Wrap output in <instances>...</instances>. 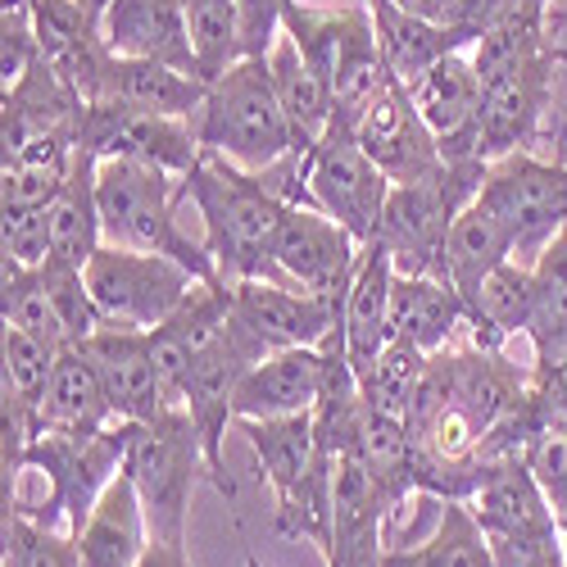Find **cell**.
<instances>
[{
    "instance_id": "cell-1",
    "label": "cell",
    "mask_w": 567,
    "mask_h": 567,
    "mask_svg": "<svg viewBox=\"0 0 567 567\" xmlns=\"http://www.w3.org/2000/svg\"><path fill=\"white\" fill-rule=\"evenodd\" d=\"M558 19L549 10H517L482 32L472 45V64L482 78L477 159H504L513 151H536L545 118L554 110L558 69L567 45L554 37Z\"/></svg>"
},
{
    "instance_id": "cell-2",
    "label": "cell",
    "mask_w": 567,
    "mask_h": 567,
    "mask_svg": "<svg viewBox=\"0 0 567 567\" xmlns=\"http://www.w3.org/2000/svg\"><path fill=\"white\" fill-rule=\"evenodd\" d=\"M182 200L192 205L205 223V246L218 264L223 281L246 277H272V236L281 223V200L264 173H250L214 151L200 155V164L182 177Z\"/></svg>"
},
{
    "instance_id": "cell-3",
    "label": "cell",
    "mask_w": 567,
    "mask_h": 567,
    "mask_svg": "<svg viewBox=\"0 0 567 567\" xmlns=\"http://www.w3.org/2000/svg\"><path fill=\"white\" fill-rule=\"evenodd\" d=\"M96 200H101V223H105V246L168 255L196 281H218V264L209 246L192 241V231H182L177 223V209L186 205L182 177L155 164L96 159Z\"/></svg>"
},
{
    "instance_id": "cell-4",
    "label": "cell",
    "mask_w": 567,
    "mask_h": 567,
    "mask_svg": "<svg viewBox=\"0 0 567 567\" xmlns=\"http://www.w3.org/2000/svg\"><path fill=\"white\" fill-rule=\"evenodd\" d=\"M192 123L205 151L250 173H268L272 164L296 155V136L287 110L277 101L268 55H246L218 82H209V96Z\"/></svg>"
},
{
    "instance_id": "cell-5",
    "label": "cell",
    "mask_w": 567,
    "mask_h": 567,
    "mask_svg": "<svg viewBox=\"0 0 567 567\" xmlns=\"http://www.w3.org/2000/svg\"><path fill=\"white\" fill-rule=\"evenodd\" d=\"M486 177V159H445L436 173L417 177V182H395L391 200L377 227L382 241L395 259V272L413 277H445V241L454 218L477 200Z\"/></svg>"
},
{
    "instance_id": "cell-6",
    "label": "cell",
    "mask_w": 567,
    "mask_h": 567,
    "mask_svg": "<svg viewBox=\"0 0 567 567\" xmlns=\"http://www.w3.org/2000/svg\"><path fill=\"white\" fill-rule=\"evenodd\" d=\"M132 436H136V422H114V427L96 436H37L23 450V467H37L45 486H51V495L37 508L23 499L6 508H23L45 527L78 532L91 517V508H96V499L105 495V486L127 467Z\"/></svg>"
},
{
    "instance_id": "cell-7",
    "label": "cell",
    "mask_w": 567,
    "mask_h": 567,
    "mask_svg": "<svg viewBox=\"0 0 567 567\" xmlns=\"http://www.w3.org/2000/svg\"><path fill=\"white\" fill-rule=\"evenodd\" d=\"M127 477L146 504L151 540H182L186 536V508L200 477L214 482V467L205 458L200 432L186 409H168L155 422H136V436L127 450Z\"/></svg>"
},
{
    "instance_id": "cell-8",
    "label": "cell",
    "mask_w": 567,
    "mask_h": 567,
    "mask_svg": "<svg viewBox=\"0 0 567 567\" xmlns=\"http://www.w3.org/2000/svg\"><path fill=\"white\" fill-rule=\"evenodd\" d=\"M477 200L504 223L513 259L536 264L540 250L567 227V141L554 151V159H540L536 151L491 159Z\"/></svg>"
},
{
    "instance_id": "cell-9",
    "label": "cell",
    "mask_w": 567,
    "mask_h": 567,
    "mask_svg": "<svg viewBox=\"0 0 567 567\" xmlns=\"http://www.w3.org/2000/svg\"><path fill=\"white\" fill-rule=\"evenodd\" d=\"M300 177H305L309 209H322L327 218L350 227L354 241H363V246L377 241V227H382L395 182L363 155L359 136L350 127H341V123L327 127V136L300 159Z\"/></svg>"
},
{
    "instance_id": "cell-10",
    "label": "cell",
    "mask_w": 567,
    "mask_h": 567,
    "mask_svg": "<svg viewBox=\"0 0 567 567\" xmlns=\"http://www.w3.org/2000/svg\"><path fill=\"white\" fill-rule=\"evenodd\" d=\"M272 350L250 332V327L236 318H227L223 332L200 350V359L192 363V377H186V395H182V409L192 413L196 432H200V445H205V458L214 467V486L231 499L236 495V482L227 477L223 467V441H227V427L236 422V386L246 382V372L268 359Z\"/></svg>"
},
{
    "instance_id": "cell-11",
    "label": "cell",
    "mask_w": 567,
    "mask_h": 567,
    "mask_svg": "<svg viewBox=\"0 0 567 567\" xmlns=\"http://www.w3.org/2000/svg\"><path fill=\"white\" fill-rule=\"evenodd\" d=\"M82 272L105 322L141 327V332H155L164 318H173L196 287V277L177 259L151 250H123V246H101Z\"/></svg>"
},
{
    "instance_id": "cell-12",
    "label": "cell",
    "mask_w": 567,
    "mask_h": 567,
    "mask_svg": "<svg viewBox=\"0 0 567 567\" xmlns=\"http://www.w3.org/2000/svg\"><path fill=\"white\" fill-rule=\"evenodd\" d=\"M363 241H354V231L341 227L337 218H327L322 209L309 205H287L272 236V272L287 287H300L309 296H322L346 309L350 281L359 272Z\"/></svg>"
},
{
    "instance_id": "cell-13",
    "label": "cell",
    "mask_w": 567,
    "mask_h": 567,
    "mask_svg": "<svg viewBox=\"0 0 567 567\" xmlns=\"http://www.w3.org/2000/svg\"><path fill=\"white\" fill-rule=\"evenodd\" d=\"M78 146L96 159L155 164L173 177H186L205 155L192 118H164L146 110H127V105H82Z\"/></svg>"
},
{
    "instance_id": "cell-14",
    "label": "cell",
    "mask_w": 567,
    "mask_h": 567,
    "mask_svg": "<svg viewBox=\"0 0 567 567\" xmlns=\"http://www.w3.org/2000/svg\"><path fill=\"white\" fill-rule=\"evenodd\" d=\"M28 6L41 41V60L60 73V82L82 105H96L114 55L101 32L105 6H96V0H28Z\"/></svg>"
},
{
    "instance_id": "cell-15",
    "label": "cell",
    "mask_w": 567,
    "mask_h": 567,
    "mask_svg": "<svg viewBox=\"0 0 567 567\" xmlns=\"http://www.w3.org/2000/svg\"><path fill=\"white\" fill-rule=\"evenodd\" d=\"M391 523H395V508L386 491L372 482V472L359 458L337 454L332 527H327V545H322L327 567H382Z\"/></svg>"
},
{
    "instance_id": "cell-16",
    "label": "cell",
    "mask_w": 567,
    "mask_h": 567,
    "mask_svg": "<svg viewBox=\"0 0 567 567\" xmlns=\"http://www.w3.org/2000/svg\"><path fill=\"white\" fill-rule=\"evenodd\" d=\"M231 309L268 350L322 346L346 318L341 305L309 296L300 287H287V281H272V277L231 281Z\"/></svg>"
},
{
    "instance_id": "cell-17",
    "label": "cell",
    "mask_w": 567,
    "mask_h": 567,
    "mask_svg": "<svg viewBox=\"0 0 567 567\" xmlns=\"http://www.w3.org/2000/svg\"><path fill=\"white\" fill-rule=\"evenodd\" d=\"M354 136H359L363 155L391 182H417V177H427V173H436L445 164L441 141L427 127V118L417 114L413 91L404 82H391L382 96L363 110Z\"/></svg>"
},
{
    "instance_id": "cell-18",
    "label": "cell",
    "mask_w": 567,
    "mask_h": 567,
    "mask_svg": "<svg viewBox=\"0 0 567 567\" xmlns=\"http://www.w3.org/2000/svg\"><path fill=\"white\" fill-rule=\"evenodd\" d=\"M82 350L91 363H96L118 422H155L168 413L155 350H151V332L123 327V322H105L96 337L82 341Z\"/></svg>"
},
{
    "instance_id": "cell-19",
    "label": "cell",
    "mask_w": 567,
    "mask_h": 567,
    "mask_svg": "<svg viewBox=\"0 0 567 567\" xmlns=\"http://www.w3.org/2000/svg\"><path fill=\"white\" fill-rule=\"evenodd\" d=\"M281 32L300 45V55L332 86L350 64L377 55V28H372L368 0H341V6L291 0L287 14H281Z\"/></svg>"
},
{
    "instance_id": "cell-20",
    "label": "cell",
    "mask_w": 567,
    "mask_h": 567,
    "mask_svg": "<svg viewBox=\"0 0 567 567\" xmlns=\"http://www.w3.org/2000/svg\"><path fill=\"white\" fill-rule=\"evenodd\" d=\"M413 105L441 141L445 159H477V118H482V78L467 51L445 55L413 86Z\"/></svg>"
},
{
    "instance_id": "cell-21",
    "label": "cell",
    "mask_w": 567,
    "mask_h": 567,
    "mask_svg": "<svg viewBox=\"0 0 567 567\" xmlns=\"http://www.w3.org/2000/svg\"><path fill=\"white\" fill-rule=\"evenodd\" d=\"M101 32L105 45L123 60H155L182 73H196L192 28H186L182 0H105Z\"/></svg>"
},
{
    "instance_id": "cell-22",
    "label": "cell",
    "mask_w": 567,
    "mask_h": 567,
    "mask_svg": "<svg viewBox=\"0 0 567 567\" xmlns=\"http://www.w3.org/2000/svg\"><path fill=\"white\" fill-rule=\"evenodd\" d=\"M327 391V346H291L259 359L236 386V422L313 413Z\"/></svg>"
},
{
    "instance_id": "cell-23",
    "label": "cell",
    "mask_w": 567,
    "mask_h": 567,
    "mask_svg": "<svg viewBox=\"0 0 567 567\" xmlns=\"http://www.w3.org/2000/svg\"><path fill=\"white\" fill-rule=\"evenodd\" d=\"M78 132H82V101L45 60H37L0 96V146H6V155L32 146V141H51V136L78 141Z\"/></svg>"
},
{
    "instance_id": "cell-24",
    "label": "cell",
    "mask_w": 567,
    "mask_h": 567,
    "mask_svg": "<svg viewBox=\"0 0 567 567\" xmlns=\"http://www.w3.org/2000/svg\"><path fill=\"white\" fill-rule=\"evenodd\" d=\"M391 296H395V259L382 241H372V246H363L359 272H354L350 296H346V318H341L346 354H350V368H354L359 382L368 377V368L382 359V350L395 341Z\"/></svg>"
},
{
    "instance_id": "cell-25",
    "label": "cell",
    "mask_w": 567,
    "mask_h": 567,
    "mask_svg": "<svg viewBox=\"0 0 567 567\" xmlns=\"http://www.w3.org/2000/svg\"><path fill=\"white\" fill-rule=\"evenodd\" d=\"M467 508L477 513L486 540H527L563 532L527 458H504L499 467H491V477L477 486Z\"/></svg>"
},
{
    "instance_id": "cell-26",
    "label": "cell",
    "mask_w": 567,
    "mask_h": 567,
    "mask_svg": "<svg viewBox=\"0 0 567 567\" xmlns=\"http://www.w3.org/2000/svg\"><path fill=\"white\" fill-rule=\"evenodd\" d=\"M82 567H136L141 554L151 545V523L146 504L136 495V482L127 477V467L105 486L91 517L73 532Z\"/></svg>"
},
{
    "instance_id": "cell-27",
    "label": "cell",
    "mask_w": 567,
    "mask_h": 567,
    "mask_svg": "<svg viewBox=\"0 0 567 567\" xmlns=\"http://www.w3.org/2000/svg\"><path fill=\"white\" fill-rule=\"evenodd\" d=\"M205 96H209V82L196 73H182V69L155 64V60L110 55L96 105H127V110L164 114V118H196Z\"/></svg>"
},
{
    "instance_id": "cell-28",
    "label": "cell",
    "mask_w": 567,
    "mask_h": 567,
    "mask_svg": "<svg viewBox=\"0 0 567 567\" xmlns=\"http://www.w3.org/2000/svg\"><path fill=\"white\" fill-rule=\"evenodd\" d=\"M114 404L105 395V382L96 363L86 359L82 346H64L55 359L51 391H45L41 409V432L37 436H96L114 427Z\"/></svg>"
},
{
    "instance_id": "cell-29",
    "label": "cell",
    "mask_w": 567,
    "mask_h": 567,
    "mask_svg": "<svg viewBox=\"0 0 567 567\" xmlns=\"http://www.w3.org/2000/svg\"><path fill=\"white\" fill-rule=\"evenodd\" d=\"M368 10H372V28H377V51H382L391 78L404 86H413L445 55L472 51V41L454 23H432V19L404 14L400 6H391V0H368Z\"/></svg>"
},
{
    "instance_id": "cell-30",
    "label": "cell",
    "mask_w": 567,
    "mask_h": 567,
    "mask_svg": "<svg viewBox=\"0 0 567 567\" xmlns=\"http://www.w3.org/2000/svg\"><path fill=\"white\" fill-rule=\"evenodd\" d=\"M268 69H272V86H277V101L287 110V123H291V136H296V159H305L318 141L332 127V82H327L305 55L300 45L281 32L268 51Z\"/></svg>"
},
{
    "instance_id": "cell-31",
    "label": "cell",
    "mask_w": 567,
    "mask_h": 567,
    "mask_svg": "<svg viewBox=\"0 0 567 567\" xmlns=\"http://www.w3.org/2000/svg\"><path fill=\"white\" fill-rule=\"evenodd\" d=\"M391 322H395L400 341H413L417 350L441 354V350H450L458 327H467V305H463V296L450 287V281H441V277L395 272Z\"/></svg>"
},
{
    "instance_id": "cell-32",
    "label": "cell",
    "mask_w": 567,
    "mask_h": 567,
    "mask_svg": "<svg viewBox=\"0 0 567 567\" xmlns=\"http://www.w3.org/2000/svg\"><path fill=\"white\" fill-rule=\"evenodd\" d=\"M532 313H536V272L532 264H499L486 281L477 300H472L467 309V341L482 346V350H504L508 337L532 327Z\"/></svg>"
},
{
    "instance_id": "cell-33",
    "label": "cell",
    "mask_w": 567,
    "mask_h": 567,
    "mask_svg": "<svg viewBox=\"0 0 567 567\" xmlns=\"http://www.w3.org/2000/svg\"><path fill=\"white\" fill-rule=\"evenodd\" d=\"M513 259V241H508V231L504 223L482 205V200H472L454 227H450V241H445V277H450V287L463 296V305L472 309V300H477L482 291V281Z\"/></svg>"
},
{
    "instance_id": "cell-34",
    "label": "cell",
    "mask_w": 567,
    "mask_h": 567,
    "mask_svg": "<svg viewBox=\"0 0 567 567\" xmlns=\"http://www.w3.org/2000/svg\"><path fill=\"white\" fill-rule=\"evenodd\" d=\"M51 236H55L51 259H64L73 268H86L105 246V223H101V200H96V155L82 146H78L64 192L51 205Z\"/></svg>"
},
{
    "instance_id": "cell-35",
    "label": "cell",
    "mask_w": 567,
    "mask_h": 567,
    "mask_svg": "<svg viewBox=\"0 0 567 567\" xmlns=\"http://www.w3.org/2000/svg\"><path fill=\"white\" fill-rule=\"evenodd\" d=\"M382 567H495V554L467 499H445L436 532L413 549H386Z\"/></svg>"
},
{
    "instance_id": "cell-36",
    "label": "cell",
    "mask_w": 567,
    "mask_h": 567,
    "mask_svg": "<svg viewBox=\"0 0 567 567\" xmlns=\"http://www.w3.org/2000/svg\"><path fill=\"white\" fill-rule=\"evenodd\" d=\"M532 272H536V313L527 327L536 350L532 368H558L567 363V227L540 250Z\"/></svg>"
},
{
    "instance_id": "cell-37",
    "label": "cell",
    "mask_w": 567,
    "mask_h": 567,
    "mask_svg": "<svg viewBox=\"0 0 567 567\" xmlns=\"http://www.w3.org/2000/svg\"><path fill=\"white\" fill-rule=\"evenodd\" d=\"M186 28H192L196 73L205 82H218L231 64L246 60V28L236 0H182Z\"/></svg>"
},
{
    "instance_id": "cell-38",
    "label": "cell",
    "mask_w": 567,
    "mask_h": 567,
    "mask_svg": "<svg viewBox=\"0 0 567 567\" xmlns=\"http://www.w3.org/2000/svg\"><path fill=\"white\" fill-rule=\"evenodd\" d=\"M427 363H432L427 350H417L413 341H400V337H395V341L382 350V359L368 368V377L359 382V391H363V400H368L372 409H382V413L409 422V413H413V404H417V391H422V382H427Z\"/></svg>"
},
{
    "instance_id": "cell-39",
    "label": "cell",
    "mask_w": 567,
    "mask_h": 567,
    "mask_svg": "<svg viewBox=\"0 0 567 567\" xmlns=\"http://www.w3.org/2000/svg\"><path fill=\"white\" fill-rule=\"evenodd\" d=\"M0 318H6V327H19V332H28V337H37L45 346H55V350L69 346L64 322H60L51 296H45L41 268L6 264V272H0Z\"/></svg>"
},
{
    "instance_id": "cell-40",
    "label": "cell",
    "mask_w": 567,
    "mask_h": 567,
    "mask_svg": "<svg viewBox=\"0 0 567 567\" xmlns=\"http://www.w3.org/2000/svg\"><path fill=\"white\" fill-rule=\"evenodd\" d=\"M0 567H82L78 540L64 527H45L23 508H6V554Z\"/></svg>"
},
{
    "instance_id": "cell-41",
    "label": "cell",
    "mask_w": 567,
    "mask_h": 567,
    "mask_svg": "<svg viewBox=\"0 0 567 567\" xmlns=\"http://www.w3.org/2000/svg\"><path fill=\"white\" fill-rule=\"evenodd\" d=\"M0 246H6V264L14 268H41L55 250L51 236V205L37 209H6L0 218Z\"/></svg>"
},
{
    "instance_id": "cell-42",
    "label": "cell",
    "mask_w": 567,
    "mask_h": 567,
    "mask_svg": "<svg viewBox=\"0 0 567 567\" xmlns=\"http://www.w3.org/2000/svg\"><path fill=\"white\" fill-rule=\"evenodd\" d=\"M37 60H41V41L32 23V6L28 0H0V78H6V86L19 82Z\"/></svg>"
},
{
    "instance_id": "cell-43",
    "label": "cell",
    "mask_w": 567,
    "mask_h": 567,
    "mask_svg": "<svg viewBox=\"0 0 567 567\" xmlns=\"http://www.w3.org/2000/svg\"><path fill=\"white\" fill-rule=\"evenodd\" d=\"M527 467L536 472V482L558 517V527H567V427H549L527 445Z\"/></svg>"
},
{
    "instance_id": "cell-44",
    "label": "cell",
    "mask_w": 567,
    "mask_h": 567,
    "mask_svg": "<svg viewBox=\"0 0 567 567\" xmlns=\"http://www.w3.org/2000/svg\"><path fill=\"white\" fill-rule=\"evenodd\" d=\"M73 173V168H69ZM69 173L55 168H32V164H0V205L6 209H37V205H55V196L64 192Z\"/></svg>"
},
{
    "instance_id": "cell-45",
    "label": "cell",
    "mask_w": 567,
    "mask_h": 567,
    "mask_svg": "<svg viewBox=\"0 0 567 567\" xmlns=\"http://www.w3.org/2000/svg\"><path fill=\"white\" fill-rule=\"evenodd\" d=\"M495 567H567L563 532L554 536H527V540H491Z\"/></svg>"
},
{
    "instance_id": "cell-46",
    "label": "cell",
    "mask_w": 567,
    "mask_h": 567,
    "mask_svg": "<svg viewBox=\"0 0 567 567\" xmlns=\"http://www.w3.org/2000/svg\"><path fill=\"white\" fill-rule=\"evenodd\" d=\"M517 10H532V6H527V0H454L450 23H454L472 45H477L486 28H495L499 19H508V14H517Z\"/></svg>"
},
{
    "instance_id": "cell-47",
    "label": "cell",
    "mask_w": 567,
    "mask_h": 567,
    "mask_svg": "<svg viewBox=\"0 0 567 567\" xmlns=\"http://www.w3.org/2000/svg\"><path fill=\"white\" fill-rule=\"evenodd\" d=\"M136 567H192V558H186V536L182 540H151Z\"/></svg>"
},
{
    "instance_id": "cell-48",
    "label": "cell",
    "mask_w": 567,
    "mask_h": 567,
    "mask_svg": "<svg viewBox=\"0 0 567 567\" xmlns=\"http://www.w3.org/2000/svg\"><path fill=\"white\" fill-rule=\"evenodd\" d=\"M391 6H400L404 14H417V19H432V23H450V14H454V0H391Z\"/></svg>"
},
{
    "instance_id": "cell-49",
    "label": "cell",
    "mask_w": 567,
    "mask_h": 567,
    "mask_svg": "<svg viewBox=\"0 0 567 567\" xmlns=\"http://www.w3.org/2000/svg\"><path fill=\"white\" fill-rule=\"evenodd\" d=\"M527 6H532V10H549V0H527Z\"/></svg>"
},
{
    "instance_id": "cell-50",
    "label": "cell",
    "mask_w": 567,
    "mask_h": 567,
    "mask_svg": "<svg viewBox=\"0 0 567 567\" xmlns=\"http://www.w3.org/2000/svg\"><path fill=\"white\" fill-rule=\"evenodd\" d=\"M246 567H259V558H255V554H250V558H246Z\"/></svg>"
},
{
    "instance_id": "cell-51",
    "label": "cell",
    "mask_w": 567,
    "mask_h": 567,
    "mask_svg": "<svg viewBox=\"0 0 567 567\" xmlns=\"http://www.w3.org/2000/svg\"><path fill=\"white\" fill-rule=\"evenodd\" d=\"M96 6H105V0H96Z\"/></svg>"
}]
</instances>
